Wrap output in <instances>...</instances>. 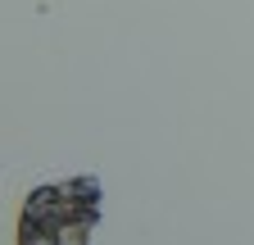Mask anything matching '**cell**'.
Returning <instances> with one entry per match:
<instances>
[{
	"label": "cell",
	"instance_id": "cell-1",
	"mask_svg": "<svg viewBox=\"0 0 254 245\" xmlns=\"http://www.w3.org/2000/svg\"><path fill=\"white\" fill-rule=\"evenodd\" d=\"M105 191L95 177H59L37 186L18 213V245H91Z\"/></svg>",
	"mask_w": 254,
	"mask_h": 245
}]
</instances>
